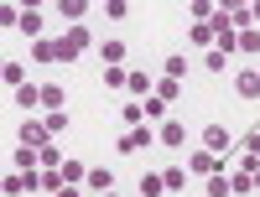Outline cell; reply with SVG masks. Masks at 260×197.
<instances>
[{
  "label": "cell",
  "instance_id": "obj_33",
  "mask_svg": "<svg viewBox=\"0 0 260 197\" xmlns=\"http://www.w3.org/2000/svg\"><path fill=\"white\" fill-rule=\"evenodd\" d=\"M240 52H260V26L255 31H240Z\"/></svg>",
  "mask_w": 260,
  "mask_h": 197
},
{
  "label": "cell",
  "instance_id": "obj_14",
  "mask_svg": "<svg viewBox=\"0 0 260 197\" xmlns=\"http://www.w3.org/2000/svg\"><path fill=\"white\" fill-rule=\"evenodd\" d=\"M224 16H229V26H234V31H255V11H250V6H229Z\"/></svg>",
  "mask_w": 260,
  "mask_h": 197
},
{
  "label": "cell",
  "instance_id": "obj_36",
  "mask_svg": "<svg viewBox=\"0 0 260 197\" xmlns=\"http://www.w3.org/2000/svg\"><path fill=\"white\" fill-rule=\"evenodd\" d=\"M250 182H255V192H260V171H250Z\"/></svg>",
  "mask_w": 260,
  "mask_h": 197
},
{
  "label": "cell",
  "instance_id": "obj_19",
  "mask_svg": "<svg viewBox=\"0 0 260 197\" xmlns=\"http://www.w3.org/2000/svg\"><path fill=\"white\" fill-rule=\"evenodd\" d=\"M167 109H172V104H161L156 94H151V99H141V120H156V125H161V120H172Z\"/></svg>",
  "mask_w": 260,
  "mask_h": 197
},
{
  "label": "cell",
  "instance_id": "obj_17",
  "mask_svg": "<svg viewBox=\"0 0 260 197\" xmlns=\"http://www.w3.org/2000/svg\"><path fill=\"white\" fill-rule=\"evenodd\" d=\"M187 177H192L187 166H167V171H161V182H167V192H172V197H177V192L187 187Z\"/></svg>",
  "mask_w": 260,
  "mask_h": 197
},
{
  "label": "cell",
  "instance_id": "obj_31",
  "mask_svg": "<svg viewBox=\"0 0 260 197\" xmlns=\"http://www.w3.org/2000/svg\"><path fill=\"white\" fill-rule=\"evenodd\" d=\"M42 125H47V135H57V130H68V114H62V109L57 114H42Z\"/></svg>",
  "mask_w": 260,
  "mask_h": 197
},
{
  "label": "cell",
  "instance_id": "obj_38",
  "mask_svg": "<svg viewBox=\"0 0 260 197\" xmlns=\"http://www.w3.org/2000/svg\"><path fill=\"white\" fill-rule=\"evenodd\" d=\"M99 197H120V192H99Z\"/></svg>",
  "mask_w": 260,
  "mask_h": 197
},
{
  "label": "cell",
  "instance_id": "obj_24",
  "mask_svg": "<svg viewBox=\"0 0 260 197\" xmlns=\"http://www.w3.org/2000/svg\"><path fill=\"white\" fill-rule=\"evenodd\" d=\"M16 104H21V109H42V89H37V83H26V89H16Z\"/></svg>",
  "mask_w": 260,
  "mask_h": 197
},
{
  "label": "cell",
  "instance_id": "obj_12",
  "mask_svg": "<svg viewBox=\"0 0 260 197\" xmlns=\"http://www.w3.org/2000/svg\"><path fill=\"white\" fill-rule=\"evenodd\" d=\"M187 42H192V47H208V52H213V21H192V26H187Z\"/></svg>",
  "mask_w": 260,
  "mask_h": 197
},
{
  "label": "cell",
  "instance_id": "obj_30",
  "mask_svg": "<svg viewBox=\"0 0 260 197\" xmlns=\"http://www.w3.org/2000/svg\"><path fill=\"white\" fill-rule=\"evenodd\" d=\"M245 156H250V161H260V120H255V130L245 135Z\"/></svg>",
  "mask_w": 260,
  "mask_h": 197
},
{
  "label": "cell",
  "instance_id": "obj_28",
  "mask_svg": "<svg viewBox=\"0 0 260 197\" xmlns=\"http://www.w3.org/2000/svg\"><path fill=\"white\" fill-rule=\"evenodd\" d=\"M182 73H187V57L172 52V57H167V68H161V78H177V83H182Z\"/></svg>",
  "mask_w": 260,
  "mask_h": 197
},
{
  "label": "cell",
  "instance_id": "obj_15",
  "mask_svg": "<svg viewBox=\"0 0 260 197\" xmlns=\"http://www.w3.org/2000/svg\"><path fill=\"white\" fill-rule=\"evenodd\" d=\"M234 94H240V99H260V68H255V73H240V78H234Z\"/></svg>",
  "mask_w": 260,
  "mask_h": 197
},
{
  "label": "cell",
  "instance_id": "obj_1",
  "mask_svg": "<svg viewBox=\"0 0 260 197\" xmlns=\"http://www.w3.org/2000/svg\"><path fill=\"white\" fill-rule=\"evenodd\" d=\"M73 52H68V42L62 36H42V42H31V62L37 68H47V62H68Z\"/></svg>",
  "mask_w": 260,
  "mask_h": 197
},
{
  "label": "cell",
  "instance_id": "obj_9",
  "mask_svg": "<svg viewBox=\"0 0 260 197\" xmlns=\"http://www.w3.org/2000/svg\"><path fill=\"white\" fill-rule=\"evenodd\" d=\"M83 187H89V192H115V171H110V166H89Z\"/></svg>",
  "mask_w": 260,
  "mask_h": 197
},
{
  "label": "cell",
  "instance_id": "obj_8",
  "mask_svg": "<svg viewBox=\"0 0 260 197\" xmlns=\"http://www.w3.org/2000/svg\"><path fill=\"white\" fill-rule=\"evenodd\" d=\"M21 145H31V150H42V145H52V135H47V125H42V120H26V125H21Z\"/></svg>",
  "mask_w": 260,
  "mask_h": 197
},
{
  "label": "cell",
  "instance_id": "obj_23",
  "mask_svg": "<svg viewBox=\"0 0 260 197\" xmlns=\"http://www.w3.org/2000/svg\"><path fill=\"white\" fill-rule=\"evenodd\" d=\"M83 177H89V166H83V161H73V156L62 161V182H68V187H78Z\"/></svg>",
  "mask_w": 260,
  "mask_h": 197
},
{
  "label": "cell",
  "instance_id": "obj_18",
  "mask_svg": "<svg viewBox=\"0 0 260 197\" xmlns=\"http://www.w3.org/2000/svg\"><path fill=\"white\" fill-rule=\"evenodd\" d=\"M62 42H68V52L78 57V52H83V47H89V42H94V36H89V26H68V31H62Z\"/></svg>",
  "mask_w": 260,
  "mask_h": 197
},
{
  "label": "cell",
  "instance_id": "obj_26",
  "mask_svg": "<svg viewBox=\"0 0 260 197\" xmlns=\"http://www.w3.org/2000/svg\"><path fill=\"white\" fill-rule=\"evenodd\" d=\"M177 94H182L177 78H161V83H156V99H161V104H177Z\"/></svg>",
  "mask_w": 260,
  "mask_h": 197
},
{
  "label": "cell",
  "instance_id": "obj_13",
  "mask_svg": "<svg viewBox=\"0 0 260 197\" xmlns=\"http://www.w3.org/2000/svg\"><path fill=\"white\" fill-rule=\"evenodd\" d=\"M62 104H68V94H62V83H42V109H47V114H57Z\"/></svg>",
  "mask_w": 260,
  "mask_h": 197
},
{
  "label": "cell",
  "instance_id": "obj_39",
  "mask_svg": "<svg viewBox=\"0 0 260 197\" xmlns=\"http://www.w3.org/2000/svg\"><path fill=\"white\" fill-rule=\"evenodd\" d=\"M31 197H47V192H31Z\"/></svg>",
  "mask_w": 260,
  "mask_h": 197
},
{
  "label": "cell",
  "instance_id": "obj_34",
  "mask_svg": "<svg viewBox=\"0 0 260 197\" xmlns=\"http://www.w3.org/2000/svg\"><path fill=\"white\" fill-rule=\"evenodd\" d=\"M104 16H110V21H125V16H130V6H125V0H110V6H104Z\"/></svg>",
  "mask_w": 260,
  "mask_h": 197
},
{
  "label": "cell",
  "instance_id": "obj_25",
  "mask_svg": "<svg viewBox=\"0 0 260 197\" xmlns=\"http://www.w3.org/2000/svg\"><path fill=\"white\" fill-rule=\"evenodd\" d=\"M203 197H234V192H229V177H224V171H219V177H208V182H203Z\"/></svg>",
  "mask_w": 260,
  "mask_h": 197
},
{
  "label": "cell",
  "instance_id": "obj_32",
  "mask_svg": "<svg viewBox=\"0 0 260 197\" xmlns=\"http://www.w3.org/2000/svg\"><path fill=\"white\" fill-rule=\"evenodd\" d=\"M16 21H21V6H0V26L16 31Z\"/></svg>",
  "mask_w": 260,
  "mask_h": 197
},
{
  "label": "cell",
  "instance_id": "obj_7",
  "mask_svg": "<svg viewBox=\"0 0 260 197\" xmlns=\"http://www.w3.org/2000/svg\"><path fill=\"white\" fill-rule=\"evenodd\" d=\"M0 83L16 94V89H26V62H16V57H6L0 62Z\"/></svg>",
  "mask_w": 260,
  "mask_h": 197
},
{
  "label": "cell",
  "instance_id": "obj_6",
  "mask_svg": "<svg viewBox=\"0 0 260 197\" xmlns=\"http://www.w3.org/2000/svg\"><path fill=\"white\" fill-rule=\"evenodd\" d=\"M42 26H47V21H42V11H37V6H26V11H21V21H16V31L26 36V42H42V36H47Z\"/></svg>",
  "mask_w": 260,
  "mask_h": 197
},
{
  "label": "cell",
  "instance_id": "obj_22",
  "mask_svg": "<svg viewBox=\"0 0 260 197\" xmlns=\"http://www.w3.org/2000/svg\"><path fill=\"white\" fill-rule=\"evenodd\" d=\"M83 11H89V0H57V16H68L73 26L83 21Z\"/></svg>",
  "mask_w": 260,
  "mask_h": 197
},
{
  "label": "cell",
  "instance_id": "obj_27",
  "mask_svg": "<svg viewBox=\"0 0 260 197\" xmlns=\"http://www.w3.org/2000/svg\"><path fill=\"white\" fill-rule=\"evenodd\" d=\"M229 192H234V197H250V192H255L250 171H234V177H229Z\"/></svg>",
  "mask_w": 260,
  "mask_h": 197
},
{
  "label": "cell",
  "instance_id": "obj_29",
  "mask_svg": "<svg viewBox=\"0 0 260 197\" xmlns=\"http://www.w3.org/2000/svg\"><path fill=\"white\" fill-rule=\"evenodd\" d=\"M203 68H208V73H224V68H229V57L213 47V52H203Z\"/></svg>",
  "mask_w": 260,
  "mask_h": 197
},
{
  "label": "cell",
  "instance_id": "obj_11",
  "mask_svg": "<svg viewBox=\"0 0 260 197\" xmlns=\"http://www.w3.org/2000/svg\"><path fill=\"white\" fill-rule=\"evenodd\" d=\"M11 161H16V171H26V177H31V171L42 166V150H31V145H16V150H11Z\"/></svg>",
  "mask_w": 260,
  "mask_h": 197
},
{
  "label": "cell",
  "instance_id": "obj_20",
  "mask_svg": "<svg viewBox=\"0 0 260 197\" xmlns=\"http://www.w3.org/2000/svg\"><path fill=\"white\" fill-rule=\"evenodd\" d=\"M104 89L125 94V89H130V68H104Z\"/></svg>",
  "mask_w": 260,
  "mask_h": 197
},
{
  "label": "cell",
  "instance_id": "obj_35",
  "mask_svg": "<svg viewBox=\"0 0 260 197\" xmlns=\"http://www.w3.org/2000/svg\"><path fill=\"white\" fill-rule=\"evenodd\" d=\"M57 197H83V192H78V187H62V192H57Z\"/></svg>",
  "mask_w": 260,
  "mask_h": 197
},
{
  "label": "cell",
  "instance_id": "obj_21",
  "mask_svg": "<svg viewBox=\"0 0 260 197\" xmlns=\"http://www.w3.org/2000/svg\"><path fill=\"white\" fill-rule=\"evenodd\" d=\"M141 197H167V182H161V171H146V177H141Z\"/></svg>",
  "mask_w": 260,
  "mask_h": 197
},
{
  "label": "cell",
  "instance_id": "obj_10",
  "mask_svg": "<svg viewBox=\"0 0 260 197\" xmlns=\"http://www.w3.org/2000/svg\"><path fill=\"white\" fill-rule=\"evenodd\" d=\"M99 57H104V68H125V42H120V36L99 42Z\"/></svg>",
  "mask_w": 260,
  "mask_h": 197
},
{
  "label": "cell",
  "instance_id": "obj_2",
  "mask_svg": "<svg viewBox=\"0 0 260 197\" xmlns=\"http://www.w3.org/2000/svg\"><path fill=\"white\" fill-rule=\"evenodd\" d=\"M146 145H156V130H151V125H136V130H125V135L115 140L120 156H136V150H146Z\"/></svg>",
  "mask_w": 260,
  "mask_h": 197
},
{
  "label": "cell",
  "instance_id": "obj_16",
  "mask_svg": "<svg viewBox=\"0 0 260 197\" xmlns=\"http://www.w3.org/2000/svg\"><path fill=\"white\" fill-rule=\"evenodd\" d=\"M130 99H151L156 94V83H151V73H130V89H125Z\"/></svg>",
  "mask_w": 260,
  "mask_h": 197
},
{
  "label": "cell",
  "instance_id": "obj_4",
  "mask_svg": "<svg viewBox=\"0 0 260 197\" xmlns=\"http://www.w3.org/2000/svg\"><path fill=\"white\" fill-rule=\"evenodd\" d=\"M229 145H234V135H229V130H224L219 120H208V125H203V150H213V156H224Z\"/></svg>",
  "mask_w": 260,
  "mask_h": 197
},
{
  "label": "cell",
  "instance_id": "obj_3",
  "mask_svg": "<svg viewBox=\"0 0 260 197\" xmlns=\"http://www.w3.org/2000/svg\"><path fill=\"white\" fill-rule=\"evenodd\" d=\"M187 171L208 182V177H219V171H224V156H213V150H203V145H198V150L187 156Z\"/></svg>",
  "mask_w": 260,
  "mask_h": 197
},
{
  "label": "cell",
  "instance_id": "obj_5",
  "mask_svg": "<svg viewBox=\"0 0 260 197\" xmlns=\"http://www.w3.org/2000/svg\"><path fill=\"white\" fill-rule=\"evenodd\" d=\"M156 145H167V150H182V145H187V125H182V120H161V130H156Z\"/></svg>",
  "mask_w": 260,
  "mask_h": 197
},
{
  "label": "cell",
  "instance_id": "obj_37",
  "mask_svg": "<svg viewBox=\"0 0 260 197\" xmlns=\"http://www.w3.org/2000/svg\"><path fill=\"white\" fill-rule=\"evenodd\" d=\"M250 11H255V26H260V0H255V6H250Z\"/></svg>",
  "mask_w": 260,
  "mask_h": 197
}]
</instances>
